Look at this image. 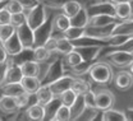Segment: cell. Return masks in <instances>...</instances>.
Returning <instances> with one entry per match:
<instances>
[{
	"label": "cell",
	"instance_id": "d6986e66",
	"mask_svg": "<svg viewBox=\"0 0 133 121\" xmlns=\"http://www.w3.org/2000/svg\"><path fill=\"white\" fill-rule=\"evenodd\" d=\"M35 97H36L37 103L41 104V106H45L48 102H50L52 100L54 94H52V92H51V89H50V87L48 84H41L40 88L36 90Z\"/></svg>",
	"mask_w": 133,
	"mask_h": 121
},
{
	"label": "cell",
	"instance_id": "484cf974",
	"mask_svg": "<svg viewBox=\"0 0 133 121\" xmlns=\"http://www.w3.org/2000/svg\"><path fill=\"white\" fill-rule=\"evenodd\" d=\"M60 104H62L60 98L54 96V97H52V100L44 106V110H45V117H44V120L52 121L54 116H55V112H56V110L59 108V106H60Z\"/></svg>",
	"mask_w": 133,
	"mask_h": 121
},
{
	"label": "cell",
	"instance_id": "7402d4cb",
	"mask_svg": "<svg viewBox=\"0 0 133 121\" xmlns=\"http://www.w3.org/2000/svg\"><path fill=\"white\" fill-rule=\"evenodd\" d=\"M86 104H84V100H83V94H77L74 102L69 106L70 110V120H77L79 117V115L82 114L84 110Z\"/></svg>",
	"mask_w": 133,
	"mask_h": 121
},
{
	"label": "cell",
	"instance_id": "30bf717a",
	"mask_svg": "<svg viewBox=\"0 0 133 121\" xmlns=\"http://www.w3.org/2000/svg\"><path fill=\"white\" fill-rule=\"evenodd\" d=\"M73 77L72 75H62L59 79L54 80L52 83H50L49 87L52 92V94L55 97H59L63 92H65L66 89H70V86L73 83Z\"/></svg>",
	"mask_w": 133,
	"mask_h": 121
},
{
	"label": "cell",
	"instance_id": "c3c4849f",
	"mask_svg": "<svg viewBox=\"0 0 133 121\" xmlns=\"http://www.w3.org/2000/svg\"><path fill=\"white\" fill-rule=\"evenodd\" d=\"M8 66H9V56H8L6 61L0 63V83L3 82V79H4V77H5V73H6Z\"/></svg>",
	"mask_w": 133,
	"mask_h": 121
},
{
	"label": "cell",
	"instance_id": "91938a15",
	"mask_svg": "<svg viewBox=\"0 0 133 121\" xmlns=\"http://www.w3.org/2000/svg\"><path fill=\"white\" fill-rule=\"evenodd\" d=\"M0 43H1V42H0Z\"/></svg>",
	"mask_w": 133,
	"mask_h": 121
},
{
	"label": "cell",
	"instance_id": "f6af8a7d",
	"mask_svg": "<svg viewBox=\"0 0 133 121\" xmlns=\"http://www.w3.org/2000/svg\"><path fill=\"white\" fill-rule=\"evenodd\" d=\"M44 47L50 54H56V37L55 36H50L49 38L44 42Z\"/></svg>",
	"mask_w": 133,
	"mask_h": 121
},
{
	"label": "cell",
	"instance_id": "4dcf8cb0",
	"mask_svg": "<svg viewBox=\"0 0 133 121\" xmlns=\"http://www.w3.org/2000/svg\"><path fill=\"white\" fill-rule=\"evenodd\" d=\"M51 55H52V54H50V52L44 47V45L35 46L32 49V57H33V60L37 61V63H45V61H48Z\"/></svg>",
	"mask_w": 133,
	"mask_h": 121
},
{
	"label": "cell",
	"instance_id": "836d02e7",
	"mask_svg": "<svg viewBox=\"0 0 133 121\" xmlns=\"http://www.w3.org/2000/svg\"><path fill=\"white\" fill-rule=\"evenodd\" d=\"M84 35V28L82 27H74V26H69L65 31L63 32V36L66 37L70 41H74L79 37H82Z\"/></svg>",
	"mask_w": 133,
	"mask_h": 121
},
{
	"label": "cell",
	"instance_id": "9f6ffc18",
	"mask_svg": "<svg viewBox=\"0 0 133 121\" xmlns=\"http://www.w3.org/2000/svg\"><path fill=\"white\" fill-rule=\"evenodd\" d=\"M0 97H1V93H0Z\"/></svg>",
	"mask_w": 133,
	"mask_h": 121
},
{
	"label": "cell",
	"instance_id": "680465c9",
	"mask_svg": "<svg viewBox=\"0 0 133 121\" xmlns=\"http://www.w3.org/2000/svg\"><path fill=\"white\" fill-rule=\"evenodd\" d=\"M0 121H1V119H0Z\"/></svg>",
	"mask_w": 133,
	"mask_h": 121
},
{
	"label": "cell",
	"instance_id": "8fae6325",
	"mask_svg": "<svg viewBox=\"0 0 133 121\" xmlns=\"http://www.w3.org/2000/svg\"><path fill=\"white\" fill-rule=\"evenodd\" d=\"M22 78H23V74H22L21 66L17 64H13L10 61V57H9V66L6 69L3 82L0 83V87L4 86V84H9V83H18V82H21Z\"/></svg>",
	"mask_w": 133,
	"mask_h": 121
},
{
	"label": "cell",
	"instance_id": "8d00e7d4",
	"mask_svg": "<svg viewBox=\"0 0 133 121\" xmlns=\"http://www.w3.org/2000/svg\"><path fill=\"white\" fill-rule=\"evenodd\" d=\"M100 114V110L95 108V107H84V110L82 111V114L79 115V117L77 120H86V121H90V120H95L96 116Z\"/></svg>",
	"mask_w": 133,
	"mask_h": 121
},
{
	"label": "cell",
	"instance_id": "816d5d0a",
	"mask_svg": "<svg viewBox=\"0 0 133 121\" xmlns=\"http://www.w3.org/2000/svg\"><path fill=\"white\" fill-rule=\"evenodd\" d=\"M129 3V8H131V14H129V19L133 20V0H128Z\"/></svg>",
	"mask_w": 133,
	"mask_h": 121
},
{
	"label": "cell",
	"instance_id": "ac0fdd59",
	"mask_svg": "<svg viewBox=\"0 0 133 121\" xmlns=\"http://www.w3.org/2000/svg\"><path fill=\"white\" fill-rule=\"evenodd\" d=\"M21 84H22V88L26 93L33 94L40 88L41 80H40L38 77H24L23 75V78L21 79Z\"/></svg>",
	"mask_w": 133,
	"mask_h": 121
},
{
	"label": "cell",
	"instance_id": "681fc988",
	"mask_svg": "<svg viewBox=\"0 0 133 121\" xmlns=\"http://www.w3.org/2000/svg\"><path fill=\"white\" fill-rule=\"evenodd\" d=\"M6 59H8V54H6V51L4 50L3 45L0 43V63H3V61H6Z\"/></svg>",
	"mask_w": 133,
	"mask_h": 121
},
{
	"label": "cell",
	"instance_id": "e0dca14e",
	"mask_svg": "<svg viewBox=\"0 0 133 121\" xmlns=\"http://www.w3.org/2000/svg\"><path fill=\"white\" fill-rule=\"evenodd\" d=\"M0 111L6 114V115H12L19 111L18 106H17L16 98L10 97V96H3L0 97Z\"/></svg>",
	"mask_w": 133,
	"mask_h": 121
},
{
	"label": "cell",
	"instance_id": "83f0119b",
	"mask_svg": "<svg viewBox=\"0 0 133 121\" xmlns=\"http://www.w3.org/2000/svg\"><path fill=\"white\" fill-rule=\"evenodd\" d=\"M72 50H74V46H73L70 40H68L63 35H62V37H56V54L64 56Z\"/></svg>",
	"mask_w": 133,
	"mask_h": 121
},
{
	"label": "cell",
	"instance_id": "d6a6232c",
	"mask_svg": "<svg viewBox=\"0 0 133 121\" xmlns=\"http://www.w3.org/2000/svg\"><path fill=\"white\" fill-rule=\"evenodd\" d=\"M65 56V59H64V63H65V65L69 68V69H72L73 66H76V65H78L81 61H82V56H81V54L77 51L76 49L74 50H72L70 52H68Z\"/></svg>",
	"mask_w": 133,
	"mask_h": 121
},
{
	"label": "cell",
	"instance_id": "60d3db41",
	"mask_svg": "<svg viewBox=\"0 0 133 121\" xmlns=\"http://www.w3.org/2000/svg\"><path fill=\"white\" fill-rule=\"evenodd\" d=\"M23 23H26V13H24V12L12 14V17H10V24H12L13 27L17 28V27L22 26Z\"/></svg>",
	"mask_w": 133,
	"mask_h": 121
},
{
	"label": "cell",
	"instance_id": "6f0895ef",
	"mask_svg": "<svg viewBox=\"0 0 133 121\" xmlns=\"http://www.w3.org/2000/svg\"><path fill=\"white\" fill-rule=\"evenodd\" d=\"M0 1H3V0H0Z\"/></svg>",
	"mask_w": 133,
	"mask_h": 121
},
{
	"label": "cell",
	"instance_id": "9c48e42d",
	"mask_svg": "<svg viewBox=\"0 0 133 121\" xmlns=\"http://www.w3.org/2000/svg\"><path fill=\"white\" fill-rule=\"evenodd\" d=\"M86 9H87L88 16H96V14H110V16H115L114 4L111 1H109V0L92 3Z\"/></svg>",
	"mask_w": 133,
	"mask_h": 121
},
{
	"label": "cell",
	"instance_id": "44dd1931",
	"mask_svg": "<svg viewBox=\"0 0 133 121\" xmlns=\"http://www.w3.org/2000/svg\"><path fill=\"white\" fill-rule=\"evenodd\" d=\"M26 115L30 120L33 121H42L45 117V110H44V106L38 103H33L31 106L27 107L26 110Z\"/></svg>",
	"mask_w": 133,
	"mask_h": 121
},
{
	"label": "cell",
	"instance_id": "4316f807",
	"mask_svg": "<svg viewBox=\"0 0 133 121\" xmlns=\"http://www.w3.org/2000/svg\"><path fill=\"white\" fill-rule=\"evenodd\" d=\"M111 35H128L133 36V20L132 19H127V20H122L115 26V28L113 29Z\"/></svg>",
	"mask_w": 133,
	"mask_h": 121
},
{
	"label": "cell",
	"instance_id": "6da1fadb",
	"mask_svg": "<svg viewBox=\"0 0 133 121\" xmlns=\"http://www.w3.org/2000/svg\"><path fill=\"white\" fill-rule=\"evenodd\" d=\"M87 74L97 84H108L109 82H111L113 75H114L111 66L102 61H95Z\"/></svg>",
	"mask_w": 133,
	"mask_h": 121
},
{
	"label": "cell",
	"instance_id": "d4e9b609",
	"mask_svg": "<svg viewBox=\"0 0 133 121\" xmlns=\"http://www.w3.org/2000/svg\"><path fill=\"white\" fill-rule=\"evenodd\" d=\"M23 88L21 82L18 83H9V84H4L0 87V93L3 96H10V97H17L18 94L23 93Z\"/></svg>",
	"mask_w": 133,
	"mask_h": 121
},
{
	"label": "cell",
	"instance_id": "f1b7e54d",
	"mask_svg": "<svg viewBox=\"0 0 133 121\" xmlns=\"http://www.w3.org/2000/svg\"><path fill=\"white\" fill-rule=\"evenodd\" d=\"M81 8H82V4H81L78 0H68L65 4L63 5L62 12H63V14H65L68 18H72L81 10Z\"/></svg>",
	"mask_w": 133,
	"mask_h": 121
},
{
	"label": "cell",
	"instance_id": "b9f144b4",
	"mask_svg": "<svg viewBox=\"0 0 133 121\" xmlns=\"http://www.w3.org/2000/svg\"><path fill=\"white\" fill-rule=\"evenodd\" d=\"M5 8H6V9L9 10V13H12V14L23 12V8H22V5H21V3H19L18 0H8Z\"/></svg>",
	"mask_w": 133,
	"mask_h": 121
},
{
	"label": "cell",
	"instance_id": "4fadbf2b",
	"mask_svg": "<svg viewBox=\"0 0 133 121\" xmlns=\"http://www.w3.org/2000/svg\"><path fill=\"white\" fill-rule=\"evenodd\" d=\"M1 45H3L4 50L6 51L8 56H14V55L19 54L23 50V46H22V43H21V41H19V38H18L16 32L10 36L8 40H5Z\"/></svg>",
	"mask_w": 133,
	"mask_h": 121
},
{
	"label": "cell",
	"instance_id": "ab89813d",
	"mask_svg": "<svg viewBox=\"0 0 133 121\" xmlns=\"http://www.w3.org/2000/svg\"><path fill=\"white\" fill-rule=\"evenodd\" d=\"M76 97H77V94H76L72 89H66L65 92H63V93L59 96L62 104H65V106H68V107L74 102Z\"/></svg>",
	"mask_w": 133,
	"mask_h": 121
},
{
	"label": "cell",
	"instance_id": "db71d44e",
	"mask_svg": "<svg viewBox=\"0 0 133 121\" xmlns=\"http://www.w3.org/2000/svg\"><path fill=\"white\" fill-rule=\"evenodd\" d=\"M129 71H131V74L133 75V60H132V63L129 64Z\"/></svg>",
	"mask_w": 133,
	"mask_h": 121
},
{
	"label": "cell",
	"instance_id": "74e56055",
	"mask_svg": "<svg viewBox=\"0 0 133 121\" xmlns=\"http://www.w3.org/2000/svg\"><path fill=\"white\" fill-rule=\"evenodd\" d=\"M94 63H95V61H86V60H82L78 65L73 66L70 70H72V73H74V74H77V75H83V74H87V73H88V70L92 66Z\"/></svg>",
	"mask_w": 133,
	"mask_h": 121
},
{
	"label": "cell",
	"instance_id": "d590c367",
	"mask_svg": "<svg viewBox=\"0 0 133 121\" xmlns=\"http://www.w3.org/2000/svg\"><path fill=\"white\" fill-rule=\"evenodd\" d=\"M70 120V110L65 104H60L55 112L52 121H69Z\"/></svg>",
	"mask_w": 133,
	"mask_h": 121
},
{
	"label": "cell",
	"instance_id": "277c9868",
	"mask_svg": "<svg viewBox=\"0 0 133 121\" xmlns=\"http://www.w3.org/2000/svg\"><path fill=\"white\" fill-rule=\"evenodd\" d=\"M16 33L23 46V49H33L35 47V35L33 29L27 24L23 23L22 26L16 28Z\"/></svg>",
	"mask_w": 133,
	"mask_h": 121
},
{
	"label": "cell",
	"instance_id": "f546056e",
	"mask_svg": "<svg viewBox=\"0 0 133 121\" xmlns=\"http://www.w3.org/2000/svg\"><path fill=\"white\" fill-rule=\"evenodd\" d=\"M114 10H115V17L119 20H127V19H129L131 8H129V3L128 1H123V3L114 4Z\"/></svg>",
	"mask_w": 133,
	"mask_h": 121
},
{
	"label": "cell",
	"instance_id": "ba28073f",
	"mask_svg": "<svg viewBox=\"0 0 133 121\" xmlns=\"http://www.w3.org/2000/svg\"><path fill=\"white\" fill-rule=\"evenodd\" d=\"M118 23H111V24L102 26V27L87 26L84 28V35L90 36V37H94V38H99V40H106L109 36H111V32H113V29L115 28V26Z\"/></svg>",
	"mask_w": 133,
	"mask_h": 121
},
{
	"label": "cell",
	"instance_id": "f5cc1de1",
	"mask_svg": "<svg viewBox=\"0 0 133 121\" xmlns=\"http://www.w3.org/2000/svg\"><path fill=\"white\" fill-rule=\"evenodd\" d=\"M109 1H111L113 4H118V3H123V1H128V0H109Z\"/></svg>",
	"mask_w": 133,
	"mask_h": 121
},
{
	"label": "cell",
	"instance_id": "bcb514c9",
	"mask_svg": "<svg viewBox=\"0 0 133 121\" xmlns=\"http://www.w3.org/2000/svg\"><path fill=\"white\" fill-rule=\"evenodd\" d=\"M18 1L21 3V5L23 8V12H27V10L32 9V8H35L36 5H38L41 3L40 0H18Z\"/></svg>",
	"mask_w": 133,
	"mask_h": 121
},
{
	"label": "cell",
	"instance_id": "5b68a950",
	"mask_svg": "<svg viewBox=\"0 0 133 121\" xmlns=\"http://www.w3.org/2000/svg\"><path fill=\"white\" fill-rule=\"evenodd\" d=\"M95 101H96V108L100 111H104L114 106L115 97L109 89H100L95 92Z\"/></svg>",
	"mask_w": 133,
	"mask_h": 121
},
{
	"label": "cell",
	"instance_id": "5bb4252c",
	"mask_svg": "<svg viewBox=\"0 0 133 121\" xmlns=\"http://www.w3.org/2000/svg\"><path fill=\"white\" fill-rule=\"evenodd\" d=\"M114 84L116 86L118 89L120 90H128L129 88H132L133 86V75L131 74V71H119L116 73L115 78H114Z\"/></svg>",
	"mask_w": 133,
	"mask_h": 121
},
{
	"label": "cell",
	"instance_id": "7bdbcfd3",
	"mask_svg": "<svg viewBox=\"0 0 133 121\" xmlns=\"http://www.w3.org/2000/svg\"><path fill=\"white\" fill-rule=\"evenodd\" d=\"M83 100L84 104L87 107H95L96 108V101H95V92L92 89H88L84 94H83Z\"/></svg>",
	"mask_w": 133,
	"mask_h": 121
},
{
	"label": "cell",
	"instance_id": "7a4b0ae2",
	"mask_svg": "<svg viewBox=\"0 0 133 121\" xmlns=\"http://www.w3.org/2000/svg\"><path fill=\"white\" fill-rule=\"evenodd\" d=\"M62 75H64V64L63 60L60 57H55L52 59V61L49 64L48 69L45 71V74L42 77H38L41 80V84H48L52 83L54 80L59 79Z\"/></svg>",
	"mask_w": 133,
	"mask_h": 121
},
{
	"label": "cell",
	"instance_id": "1f68e13d",
	"mask_svg": "<svg viewBox=\"0 0 133 121\" xmlns=\"http://www.w3.org/2000/svg\"><path fill=\"white\" fill-rule=\"evenodd\" d=\"M70 89L76 93V94H84L88 89H91V87L88 84V82L79 79V78H74L73 79V83L70 86Z\"/></svg>",
	"mask_w": 133,
	"mask_h": 121
},
{
	"label": "cell",
	"instance_id": "ffe728a7",
	"mask_svg": "<svg viewBox=\"0 0 133 121\" xmlns=\"http://www.w3.org/2000/svg\"><path fill=\"white\" fill-rule=\"evenodd\" d=\"M69 26H70V19L63 13H60V14H58L52 18V33L59 32V33L63 35V32Z\"/></svg>",
	"mask_w": 133,
	"mask_h": 121
},
{
	"label": "cell",
	"instance_id": "7dc6e473",
	"mask_svg": "<svg viewBox=\"0 0 133 121\" xmlns=\"http://www.w3.org/2000/svg\"><path fill=\"white\" fill-rule=\"evenodd\" d=\"M10 17H12V13H9V10L5 6L3 9H0V24L10 23Z\"/></svg>",
	"mask_w": 133,
	"mask_h": 121
},
{
	"label": "cell",
	"instance_id": "f907efd6",
	"mask_svg": "<svg viewBox=\"0 0 133 121\" xmlns=\"http://www.w3.org/2000/svg\"><path fill=\"white\" fill-rule=\"evenodd\" d=\"M125 121H133V108H128L125 112Z\"/></svg>",
	"mask_w": 133,
	"mask_h": 121
},
{
	"label": "cell",
	"instance_id": "603a6c76",
	"mask_svg": "<svg viewBox=\"0 0 133 121\" xmlns=\"http://www.w3.org/2000/svg\"><path fill=\"white\" fill-rule=\"evenodd\" d=\"M100 115H101V120L102 121H125L124 112L114 110L113 107L104 110Z\"/></svg>",
	"mask_w": 133,
	"mask_h": 121
},
{
	"label": "cell",
	"instance_id": "9a60e30c",
	"mask_svg": "<svg viewBox=\"0 0 133 121\" xmlns=\"http://www.w3.org/2000/svg\"><path fill=\"white\" fill-rule=\"evenodd\" d=\"M122 22L119 20L115 16H110V14H96V16H90L88 17V24L87 26H92V27H102V26H108L111 23H118Z\"/></svg>",
	"mask_w": 133,
	"mask_h": 121
},
{
	"label": "cell",
	"instance_id": "2e32d148",
	"mask_svg": "<svg viewBox=\"0 0 133 121\" xmlns=\"http://www.w3.org/2000/svg\"><path fill=\"white\" fill-rule=\"evenodd\" d=\"M19 66H21L22 74H23L24 77H40V73H41L40 63L35 61L33 59L22 63Z\"/></svg>",
	"mask_w": 133,
	"mask_h": 121
},
{
	"label": "cell",
	"instance_id": "ee69618b",
	"mask_svg": "<svg viewBox=\"0 0 133 121\" xmlns=\"http://www.w3.org/2000/svg\"><path fill=\"white\" fill-rule=\"evenodd\" d=\"M68 0H44L42 4L50 9H62Z\"/></svg>",
	"mask_w": 133,
	"mask_h": 121
},
{
	"label": "cell",
	"instance_id": "7c38bea8",
	"mask_svg": "<svg viewBox=\"0 0 133 121\" xmlns=\"http://www.w3.org/2000/svg\"><path fill=\"white\" fill-rule=\"evenodd\" d=\"M77 51L81 54L82 60L86 61H95L102 51V46L101 45H91V46H79V47H74Z\"/></svg>",
	"mask_w": 133,
	"mask_h": 121
},
{
	"label": "cell",
	"instance_id": "52a82bcc",
	"mask_svg": "<svg viewBox=\"0 0 133 121\" xmlns=\"http://www.w3.org/2000/svg\"><path fill=\"white\" fill-rule=\"evenodd\" d=\"M33 35H35V46L44 45V42L50 36H52V19L48 18L40 27H37L33 31Z\"/></svg>",
	"mask_w": 133,
	"mask_h": 121
},
{
	"label": "cell",
	"instance_id": "cb8c5ba5",
	"mask_svg": "<svg viewBox=\"0 0 133 121\" xmlns=\"http://www.w3.org/2000/svg\"><path fill=\"white\" fill-rule=\"evenodd\" d=\"M88 13H87V9L86 8H81V10L74 16V17L69 18L70 19V26H74V27H82L86 28L87 24H88Z\"/></svg>",
	"mask_w": 133,
	"mask_h": 121
},
{
	"label": "cell",
	"instance_id": "8992f818",
	"mask_svg": "<svg viewBox=\"0 0 133 121\" xmlns=\"http://www.w3.org/2000/svg\"><path fill=\"white\" fill-rule=\"evenodd\" d=\"M108 60L114 64L118 68H125L129 66L133 60V54L127 51H109L106 55Z\"/></svg>",
	"mask_w": 133,
	"mask_h": 121
},
{
	"label": "cell",
	"instance_id": "e575fe53",
	"mask_svg": "<svg viewBox=\"0 0 133 121\" xmlns=\"http://www.w3.org/2000/svg\"><path fill=\"white\" fill-rule=\"evenodd\" d=\"M33 94H35V93H33ZM33 94H28V93L23 92V93L18 94L17 97H14L18 108L22 110V108H27L28 106H31V104H32L31 101H32V98H33Z\"/></svg>",
	"mask_w": 133,
	"mask_h": 121
},
{
	"label": "cell",
	"instance_id": "11a10c76",
	"mask_svg": "<svg viewBox=\"0 0 133 121\" xmlns=\"http://www.w3.org/2000/svg\"><path fill=\"white\" fill-rule=\"evenodd\" d=\"M100 1H105V0H100Z\"/></svg>",
	"mask_w": 133,
	"mask_h": 121
},
{
	"label": "cell",
	"instance_id": "3957f363",
	"mask_svg": "<svg viewBox=\"0 0 133 121\" xmlns=\"http://www.w3.org/2000/svg\"><path fill=\"white\" fill-rule=\"evenodd\" d=\"M26 13V23L32 28L33 31L40 27L46 19H48V13H46V6L40 3L38 5H36L35 8L24 12Z\"/></svg>",
	"mask_w": 133,
	"mask_h": 121
},
{
	"label": "cell",
	"instance_id": "f35d334b",
	"mask_svg": "<svg viewBox=\"0 0 133 121\" xmlns=\"http://www.w3.org/2000/svg\"><path fill=\"white\" fill-rule=\"evenodd\" d=\"M14 32H16V27H13L10 23H8V24H0V42L3 43L5 40H8Z\"/></svg>",
	"mask_w": 133,
	"mask_h": 121
}]
</instances>
